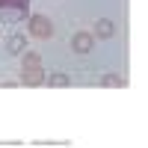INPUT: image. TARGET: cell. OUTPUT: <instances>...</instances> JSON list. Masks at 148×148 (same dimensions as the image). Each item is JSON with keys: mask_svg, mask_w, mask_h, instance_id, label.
Segmentation results:
<instances>
[{"mask_svg": "<svg viewBox=\"0 0 148 148\" xmlns=\"http://www.w3.org/2000/svg\"><path fill=\"white\" fill-rule=\"evenodd\" d=\"M30 33L36 36V39H51L53 36V21L47 15H33L30 18Z\"/></svg>", "mask_w": 148, "mask_h": 148, "instance_id": "1", "label": "cell"}, {"mask_svg": "<svg viewBox=\"0 0 148 148\" xmlns=\"http://www.w3.org/2000/svg\"><path fill=\"white\" fill-rule=\"evenodd\" d=\"M47 80V74L42 65H36V68H21V83L24 86H42Z\"/></svg>", "mask_w": 148, "mask_h": 148, "instance_id": "2", "label": "cell"}, {"mask_svg": "<svg viewBox=\"0 0 148 148\" xmlns=\"http://www.w3.org/2000/svg\"><path fill=\"white\" fill-rule=\"evenodd\" d=\"M71 47H74L77 53H89L92 47H95V36H92V33H74Z\"/></svg>", "mask_w": 148, "mask_h": 148, "instance_id": "3", "label": "cell"}, {"mask_svg": "<svg viewBox=\"0 0 148 148\" xmlns=\"http://www.w3.org/2000/svg\"><path fill=\"white\" fill-rule=\"evenodd\" d=\"M95 36H101V39H113L116 36V24L110 21V18H101L95 24Z\"/></svg>", "mask_w": 148, "mask_h": 148, "instance_id": "4", "label": "cell"}, {"mask_svg": "<svg viewBox=\"0 0 148 148\" xmlns=\"http://www.w3.org/2000/svg\"><path fill=\"white\" fill-rule=\"evenodd\" d=\"M24 47H27V42H24V36H9V39H6V51L9 53H24Z\"/></svg>", "mask_w": 148, "mask_h": 148, "instance_id": "5", "label": "cell"}, {"mask_svg": "<svg viewBox=\"0 0 148 148\" xmlns=\"http://www.w3.org/2000/svg\"><path fill=\"white\" fill-rule=\"evenodd\" d=\"M101 86H110V89H113V86H127V80L121 77V74H104V77H101Z\"/></svg>", "mask_w": 148, "mask_h": 148, "instance_id": "6", "label": "cell"}, {"mask_svg": "<svg viewBox=\"0 0 148 148\" xmlns=\"http://www.w3.org/2000/svg\"><path fill=\"white\" fill-rule=\"evenodd\" d=\"M36 65H42V56L36 51H24V65L21 68H36Z\"/></svg>", "mask_w": 148, "mask_h": 148, "instance_id": "7", "label": "cell"}, {"mask_svg": "<svg viewBox=\"0 0 148 148\" xmlns=\"http://www.w3.org/2000/svg\"><path fill=\"white\" fill-rule=\"evenodd\" d=\"M47 83L56 86V89H62V86H68L71 80H68V74H51V77H47Z\"/></svg>", "mask_w": 148, "mask_h": 148, "instance_id": "8", "label": "cell"}]
</instances>
